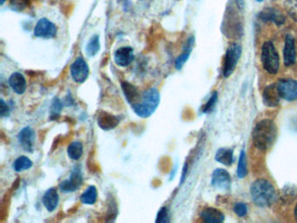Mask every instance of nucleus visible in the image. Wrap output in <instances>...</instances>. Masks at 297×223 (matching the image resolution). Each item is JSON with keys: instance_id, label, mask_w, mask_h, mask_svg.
<instances>
[{"instance_id": "nucleus-14", "label": "nucleus", "mask_w": 297, "mask_h": 223, "mask_svg": "<svg viewBox=\"0 0 297 223\" xmlns=\"http://www.w3.org/2000/svg\"><path fill=\"white\" fill-rule=\"evenodd\" d=\"M134 60L133 49L130 46H124L117 49L114 52V61L120 67L129 66Z\"/></svg>"}, {"instance_id": "nucleus-9", "label": "nucleus", "mask_w": 297, "mask_h": 223, "mask_svg": "<svg viewBox=\"0 0 297 223\" xmlns=\"http://www.w3.org/2000/svg\"><path fill=\"white\" fill-rule=\"evenodd\" d=\"M82 172L79 168H75L71 173L69 178L60 183V188L65 193L76 191L82 185Z\"/></svg>"}, {"instance_id": "nucleus-25", "label": "nucleus", "mask_w": 297, "mask_h": 223, "mask_svg": "<svg viewBox=\"0 0 297 223\" xmlns=\"http://www.w3.org/2000/svg\"><path fill=\"white\" fill-rule=\"evenodd\" d=\"M33 163L28 157L19 156L13 163V169L16 172H23L32 168Z\"/></svg>"}, {"instance_id": "nucleus-17", "label": "nucleus", "mask_w": 297, "mask_h": 223, "mask_svg": "<svg viewBox=\"0 0 297 223\" xmlns=\"http://www.w3.org/2000/svg\"><path fill=\"white\" fill-rule=\"evenodd\" d=\"M59 201H60V197L58 195L57 190L54 188L48 189L47 191L44 193L43 199H42V202H43L44 207L49 212H54L57 208Z\"/></svg>"}, {"instance_id": "nucleus-16", "label": "nucleus", "mask_w": 297, "mask_h": 223, "mask_svg": "<svg viewBox=\"0 0 297 223\" xmlns=\"http://www.w3.org/2000/svg\"><path fill=\"white\" fill-rule=\"evenodd\" d=\"M97 123L102 130L110 131L117 127L120 123V120L117 116L102 112L97 117Z\"/></svg>"}, {"instance_id": "nucleus-21", "label": "nucleus", "mask_w": 297, "mask_h": 223, "mask_svg": "<svg viewBox=\"0 0 297 223\" xmlns=\"http://www.w3.org/2000/svg\"><path fill=\"white\" fill-rule=\"evenodd\" d=\"M215 159L224 166H231L234 162L233 151L228 148H220L215 154Z\"/></svg>"}, {"instance_id": "nucleus-34", "label": "nucleus", "mask_w": 297, "mask_h": 223, "mask_svg": "<svg viewBox=\"0 0 297 223\" xmlns=\"http://www.w3.org/2000/svg\"><path fill=\"white\" fill-rule=\"evenodd\" d=\"M10 115L9 106L7 105V103L5 102L3 99L0 100V116L4 118V117H7Z\"/></svg>"}, {"instance_id": "nucleus-4", "label": "nucleus", "mask_w": 297, "mask_h": 223, "mask_svg": "<svg viewBox=\"0 0 297 223\" xmlns=\"http://www.w3.org/2000/svg\"><path fill=\"white\" fill-rule=\"evenodd\" d=\"M262 62L263 67L269 74H276L280 67V58L275 45L270 41H266L262 48Z\"/></svg>"}, {"instance_id": "nucleus-19", "label": "nucleus", "mask_w": 297, "mask_h": 223, "mask_svg": "<svg viewBox=\"0 0 297 223\" xmlns=\"http://www.w3.org/2000/svg\"><path fill=\"white\" fill-rule=\"evenodd\" d=\"M9 85L17 94H23L26 92L27 84L24 75L19 73H14L9 78Z\"/></svg>"}, {"instance_id": "nucleus-13", "label": "nucleus", "mask_w": 297, "mask_h": 223, "mask_svg": "<svg viewBox=\"0 0 297 223\" xmlns=\"http://www.w3.org/2000/svg\"><path fill=\"white\" fill-rule=\"evenodd\" d=\"M283 58H284V65L286 67L293 66L295 63V61H296V51H295L294 38L290 34H288L286 38H285Z\"/></svg>"}, {"instance_id": "nucleus-30", "label": "nucleus", "mask_w": 297, "mask_h": 223, "mask_svg": "<svg viewBox=\"0 0 297 223\" xmlns=\"http://www.w3.org/2000/svg\"><path fill=\"white\" fill-rule=\"evenodd\" d=\"M190 52H191V51L185 50L183 53L180 54V56L176 59V61H175V67H176L177 70H180V69L183 67L185 63H186L187 60L189 59Z\"/></svg>"}, {"instance_id": "nucleus-24", "label": "nucleus", "mask_w": 297, "mask_h": 223, "mask_svg": "<svg viewBox=\"0 0 297 223\" xmlns=\"http://www.w3.org/2000/svg\"><path fill=\"white\" fill-rule=\"evenodd\" d=\"M100 49H101L100 36L95 34L90 38L88 44L86 45V47H85L86 54L88 55L89 57H94L95 55L100 51Z\"/></svg>"}, {"instance_id": "nucleus-22", "label": "nucleus", "mask_w": 297, "mask_h": 223, "mask_svg": "<svg viewBox=\"0 0 297 223\" xmlns=\"http://www.w3.org/2000/svg\"><path fill=\"white\" fill-rule=\"evenodd\" d=\"M97 198H98L97 188H95L94 186H90L80 196V201L83 204L93 205L97 201Z\"/></svg>"}, {"instance_id": "nucleus-5", "label": "nucleus", "mask_w": 297, "mask_h": 223, "mask_svg": "<svg viewBox=\"0 0 297 223\" xmlns=\"http://www.w3.org/2000/svg\"><path fill=\"white\" fill-rule=\"evenodd\" d=\"M241 55V47L237 43H232L226 52L225 56L224 67H223V75L226 78L233 74L238 61Z\"/></svg>"}, {"instance_id": "nucleus-8", "label": "nucleus", "mask_w": 297, "mask_h": 223, "mask_svg": "<svg viewBox=\"0 0 297 223\" xmlns=\"http://www.w3.org/2000/svg\"><path fill=\"white\" fill-rule=\"evenodd\" d=\"M34 35L37 38H54L57 35V27L54 23L45 18L39 19L34 28Z\"/></svg>"}, {"instance_id": "nucleus-26", "label": "nucleus", "mask_w": 297, "mask_h": 223, "mask_svg": "<svg viewBox=\"0 0 297 223\" xmlns=\"http://www.w3.org/2000/svg\"><path fill=\"white\" fill-rule=\"evenodd\" d=\"M63 107L62 101L59 98H54L53 102H52L51 107H50V118L52 120L58 118Z\"/></svg>"}, {"instance_id": "nucleus-20", "label": "nucleus", "mask_w": 297, "mask_h": 223, "mask_svg": "<svg viewBox=\"0 0 297 223\" xmlns=\"http://www.w3.org/2000/svg\"><path fill=\"white\" fill-rule=\"evenodd\" d=\"M121 87L127 102L131 104V105L137 103L138 99H139V93L135 86H133V84L124 81L121 83Z\"/></svg>"}, {"instance_id": "nucleus-37", "label": "nucleus", "mask_w": 297, "mask_h": 223, "mask_svg": "<svg viewBox=\"0 0 297 223\" xmlns=\"http://www.w3.org/2000/svg\"><path fill=\"white\" fill-rule=\"evenodd\" d=\"M6 1H7V0H0V5H1V6H3L4 3H5Z\"/></svg>"}, {"instance_id": "nucleus-2", "label": "nucleus", "mask_w": 297, "mask_h": 223, "mask_svg": "<svg viewBox=\"0 0 297 223\" xmlns=\"http://www.w3.org/2000/svg\"><path fill=\"white\" fill-rule=\"evenodd\" d=\"M250 194L254 203L260 207H271L277 199L274 186L263 179L253 182L250 188Z\"/></svg>"}, {"instance_id": "nucleus-36", "label": "nucleus", "mask_w": 297, "mask_h": 223, "mask_svg": "<svg viewBox=\"0 0 297 223\" xmlns=\"http://www.w3.org/2000/svg\"><path fill=\"white\" fill-rule=\"evenodd\" d=\"M294 218H295V220L297 221V205L295 206V208H294Z\"/></svg>"}, {"instance_id": "nucleus-23", "label": "nucleus", "mask_w": 297, "mask_h": 223, "mask_svg": "<svg viewBox=\"0 0 297 223\" xmlns=\"http://www.w3.org/2000/svg\"><path fill=\"white\" fill-rule=\"evenodd\" d=\"M67 154L70 159L73 160H78L82 157L83 145L79 141H73V143L70 144L67 148Z\"/></svg>"}, {"instance_id": "nucleus-33", "label": "nucleus", "mask_w": 297, "mask_h": 223, "mask_svg": "<svg viewBox=\"0 0 297 223\" xmlns=\"http://www.w3.org/2000/svg\"><path fill=\"white\" fill-rule=\"evenodd\" d=\"M28 0H12L11 6L14 9L22 10L28 6Z\"/></svg>"}, {"instance_id": "nucleus-28", "label": "nucleus", "mask_w": 297, "mask_h": 223, "mask_svg": "<svg viewBox=\"0 0 297 223\" xmlns=\"http://www.w3.org/2000/svg\"><path fill=\"white\" fill-rule=\"evenodd\" d=\"M286 10L288 15L297 22V0H287L286 1Z\"/></svg>"}, {"instance_id": "nucleus-7", "label": "nucleus", "mask_w": 297, "mask_h": 223, "mask_svg": "<svg viewBox=\"0 0 297 223\" xmlns=\"http://www.w3.org/2000/svg\"><path fill=\"white\" fill-rule=\"evenodd\" d=\"M281 99L294 101L297 99V81L292 79H282L277 83Z\"/></svg>"}, {"instance_id": "nucleus-3", "label": "nucleus", "mask_w": 297, "mask_h": 223, "mask_svg": "<svg viewBox=\"0 0 297 223\" xmlns=\"http://www.w3.org/2000/svg\"><path fill=\"white\" fill-rule=\"evenodd\" d=\"M141 102L135 103L132 105V108L140 118H148L156 111L159 106L161 95L158 89L152 87L146 90L141 96Z\"/></svg>"}, {"instance_id": "nucleus-38", "label": "nucleus", "mask_w": 297, "mask_h": 223, "mask_svg": "<svg viewBox=\"0 0 297 223\" xmlns=\"http://www.w3.org/2000/svg\"><path fill=\"white\" fill-rule=\"evenodd\" d=\"M257 2H263V0H256Z\"/></svg>"}, {"instance_id": "nucleus-35", "label": "nucleus", "mask_w": 297, "mask_h": 223, "mask_svg": "<svg viewBox=\"0 0 297 223\" xmlns=\"http://www.w3.org/2000/svg\"><path fill=\"white\" fill-rule=\"evenodd\" d=\"M236 3H237L238 7L240 8H243L244 7V1L243 0H235Z\"/></svg>"}, {"instance_id": "nucleus-1", "label": "nucleus", "mask_w": 297, "mask_h": 223, "mask_svg": "<svg viewBox=\"0 0 297 223\" xmlns=\"http://www.w3.org/2000/svg\"><path fill=\"white\" fill-rule=\"evenodd\" d=\"M277 137V128L274 121L269 119L260 121L254 128L253 142L256 148L265 151L274 145Z\"/></svg>"}, {"instance_id": "nucleus-11", "label": "nucleus", "mask_w": 297, "mask_h": 223, "mask_svg": "<svg viewBox=\"0 0 297 223\" xmlns=\"http://www.w3.org/2000/svg\"><path fill=\"white\" fill-rule=\"evenodd\" d=\"M35 139L36 134L34 131L30 127L23 128L18 135V140L20 146L22 147L23 149L29 153H32L34 150Z\"/></svg>"}, {"instance_id": "nucleus-6", "label": "nucleus", "mask_w": 297, "mask_h": 223, "mask_svg": "<svg viewBox=\"0 0 297 223\" xmlns=\"http://www.w3.org/2000/svg\"><path fill=\"white\" fill-rule=\"evenodd\" d=\"M71 76L76 83H84L88 78L89 67L82 57H78L71 66Z\"/></svg>"}, {"instance_id": "nucleus-29", "label": "nucleus", "mask_w": 297, "mask_h": 223, "mask_svg": "<svg viewBox=\"0 0 297 223\" xmlns=\"http://www.w3.org/2000/svg\"><path fill=\"white\" fill-rule=\"evenodd\" d=\"M169 212H168V208L167 207H162L160 210H159L158 214H157V218H156V222L157 223H167L169 222Z\"/></svg>"}, {"instance_id": "nucleus-27", "label": "nucleus", "mask_w": 297, "mask_h": 223, "mask_svg": "<svg viewBox=\"0 0 297 223\" xmlns=\"http://www.w3.org/2000/svg\"><path fill=\"white\" fill-rule=\"evenodd\" d=\"M247 169H246V157L245 151L242 150L240 152L239 163H238L237 175L240 179L244 178L246 176Z\"/></svg>"}, {"instance_id": "nucleus-31", "label": "nucleus", "mask_w": 297, "mask_h": 223, "mask_svg": "<svg viewBox=\"0 0 297 223\" xmlns=\"http://www.w3.org/2000/svg\"><path fill=\"white\" fill-rule=\"evenodd\" d=\"M234 211L239 217H244L247 213V207L243 202H237L234 205Z\"/></svg>"}, {"instance_id": "nucleus-18", "label": "nucleus", "mask_w": 297, "mask_h": 223, "mask_svg": "<svg viewBox=\"0 0 297 223\" xmlns=\"http://www.w3.org/2000/svg\"><path fill=\"white\" fill-rule=\"evenodd\" d=\"M201 218L204 222L221 223L224 221L225 216L222 212L218 209L214 207H208L201 213Z\"/></svg>"}, {"instance_id": "nucleus-10", "label": "nucleus", "mask_w": 297, "mask_h": 223, "mask_svg": "<svg viewBox=\"0 0 297 223\" xmlns=\"http://www.w3.org/2000/svg\"><path fill=\"white\" fill-rule=\"evenodd\" d=\"M211 183L220 190H228L231 187V177L225 169H215L212 175Z\"/></svg>"}, {"instance_id": "nucleus-15", "label": "nucleus", "mask_w": 297, "mask_h": 223, "mask_svg": "<svg viewBox=\"0 0 297 223\" xmlns=\"http://www.w3.org/2000/svg\"><path fill=\"white\" fill-rule=\"evenodd\" d=\"M259 19L264 22L275 23L277 26H281L285 22V18L278 10L265 8L259 13Z\"/></svg>"}, {"instance_id": "nucleus-32", "label": "nucleus", "mask_w": 297, "mask_h": 223, "mask_svg": "<svg viewBox=\"0 0 297 223\" xmlns=\"http://www.w3.org/2000/svg\"><path fill=\"white\" fill-rule=\"evenodd\" d=\"M217 98H218V94L216 92L213 93V95L210 97V99H209V101L206 103V105H204V107H203V113H209V112L211 111L213 108H214V106H215V104L216 103V100H217Z\"/></svg>"}, {"instance_id": "nucleus-12", "label": "nucleus", "mask_w": 297, "mask_h": 223, "mask_svg": "<svg viewBox=\"0 0 297 223\" xmlns=\"http://www.w3.org/2000/svg\"><path fill=\"white\" fill-rule=\"evenodd\" d=\"M281 99V96L280 94V92H279L277 84L269 85L263 91V103H264L266 106L275 107L276 105H278Z\"/></svg>"}]
</instances>
